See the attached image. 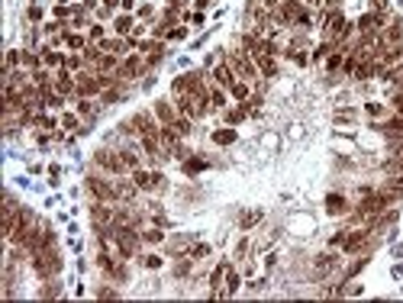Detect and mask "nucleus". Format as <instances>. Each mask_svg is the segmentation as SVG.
Here are the masks:
<instances>
[{
  "label": "nucleus",
  "instance_id": "f257e3e1",
  "mask_svg": "<svg viewBox=\"0 0 403 303\" xmlns=\"http://www.w3.org/2000/svg\"><path fill=\"white\" fill-rule=\"evenodd\" d=\"M226 61L232 65V71H236V77H242V81H255L258 77V65H255V58L249 55L245 49H239V52H229Z\"/></svg>",
  "mask_w": 403,
  "mask_h": 303
},
{
  "label": "nucleus",
  "instance_id": "f03ea898",
  "mask_svg": "<svg viewBox=\"0 0 403 303\" xmlns=\"http://www.w3.org/2000/svg\"><path fill=\"white\" fill-rule=\"evenodd\" d=\"M87 190L94 193L100 204H110V200H116V184H113V181H104V177H87Z\"/></svg>",
  "mask_w": 403,
  "mask_h": 303
},
{
  "label": "nucleus",
  "instance_id": "7ed1b4c3",
  "mask_svg": "<svg viewBox=\"0 0 403 303\" xmlns=\"http://www.w3.org/2000/svg\"><path fill=\"white\" fill-rule=\"evenodd\" d=\"M371 129H377V133H384L387 139H393V142H400V139H403V113L390 116V120H384V123H374Z\"/></svg>",
  "mask_w": 403,
  "mask_h": 303
},
{
  "label": "nucleus",
  "instance_id": "20e7f679",
  "mask_svg": "<svg viewBox=\"0 0 403 303\" xmlns=\"http://www.w3.org/2000/svg\"><path fill=\"white\" fill-rule=\"evenodd\" d=\"M381 29H384V17H381V13H365V17H358V33L361 36H377V33H381Z\"/></svg>",
  "mask_w": 403,
  "mask_h": 303
},
{
  "label": "nucleus",
  "instance_id": "39448f33",
  "mask_svg": "<svg viewBox=\"0 0 403 303\" xmlns=\"http://www.w3.org/2000/svg\"><path fill=\"white\" fill-rule=\"evenodd\" d=\"M365 242H368V229H355V232H348V236H345L342 252L355 255V252H361V248H365Z\"/></svg>",
  "mask_w": 403,
  "mask_h": 303
},
{
  "label": "nucleus",
  "instance_id": "423d86ee",
  "mask_svg": "<svg viewBox=\"0 0 403 303\" xmlns=\"http://www.w3.org/2000/svg\"><path fill=\"white\" fill-rule=\"evenodd\" d=\"M213 81L220 84V87H226V90L232 87V84H236V71H232L229 61H220V65L213 68Z\"/></svg>",
  "mask_w": 403,
  "mask_h": 303
},
{
  "label": "nucleus",
  "instance_id": "0eeeda50",
  "mask_svg": "<svg viewBox=\"0 0 403 303\" xmlns=\"http://www.w3.org/2000/svg\"><path fill=\"white\" fill-rule=\"evenodd\" d=\"M155 116H158L161 126H171V123H174L181 113H177V107H171L168 100H158V104H155Z\"/></svg>",
  "mask_w": 403,
  "mask_h": 303
},
{
  "label": "nucleus",
  "instance_id": "6e6552de",
  "mask_svg": "<svg viewBox=\"0 0 403 303\" xmlns=\"http://www.w3.org/2000/svg\"><path fill=\"white\" fill-rule=\"evenodd\" d=\"M326 210L332 216H342V213H348V200L339 197V193H329V197H326Z\"/></svg>",
  "mask_w": 403,
  "mask_h": 303
},
{
  "label": "nucleus",
  "instance_id": "1a4fd4ad",
  "mask_svg": "<svg viewBox=\"0 0 403 303\" xmlns=\"http://www.w3.org/2000/svg\"><path fill=\"white\" fill-rule=\"evenodd\" d=\"M133 184L139 190H155V174H149V171H133Z\"/></svg>",
  "mask_w": 403,
  "mask_h": 303
},
{
  "label": "nucleus",
  "instance_id": "9d476101",
  "mask_svg": "<svg viewBox=\"0 0 403 303\" xmlns=\"http://www.w3.org/2000/svg\"><path fill=\"white\" fill-rule=\"evenodd\" d=\"M255 65H258V71L265 74V77H274V74H277V61H274V55H258V58H255Z\"/></svg>",
  "mask_w": 403,
  "mask_h": 303
},
{
  "label": "nucleus",
  "instance_id": "9b49d317",
  "mask_svg": "<svg viewBox=\"0 0 403 303\" xmlns=\"http://www.w3.org/2000/svg\"><path fill=\"white\" fill-rule=\"evenodd\" d=\"M239 284H242V277L236 274V271H226V290H216V297H229V293H236L239 290Z\"/></svg>",
  "mask_w": 403,
  "mask_h": 303
},
{
  "label": "nucleus",
  "instance_id": "f8f14e48",
  "mask_svg": "<svg viewBox=\"0 0 403 303\" xmlns=\"http://www.w3.org/2000/svg\"><path fill=\"white\" fill-rule=\"evenodd\" d=\"M171 129H174L181 139H187V136H190V116H177V120L171 123Z\"/></svg>",
  "mask_w": 403,
  "mask_h": 303
},
{
  "label": "nucleus",
  "instance_id": "ddd939ff",
  "mask_svg": "<svg viewBox=\"0 0 403 303\" xmlns=\"http://www.w3.org/2000/svg\"><path fill=\"white\" fill-rule=\"evenodd\" d=\"M223 90H226V87H220V84H216V87H210V107H216V110H223V107H226V94H223Z\"/></svg>",
  "mask_w": 403,
  "mask_h": 303
},
{
  "label": "nucleus",
  "instance_id": "4468645a",
  "mask_svg": "<svg viewBox=\"0 0 403 303\" xmlns=\"http://www.w3.org/2000/svg\"><path fill=\"white\" fill-rule=\"evenodd\" d=\"M213 142H216V145H229V142H236V129H216V133H213Z\"/></svg>",
  "mask_w": 403,
  "mask_h": 303
},
{
  "label": "nucleus",
  "instance_id": "2eb2a0df",
  "mask_svg": "<svg viewBox=\"0 0 403 303\" xmlns=\"http://www.w3.org/2000/svg\"><path fill=\"white\" fill-rule=\"evenodd\" d=\"M42 61H45V65H49V68H58V65H65V58H61L58 52H52L49 45H45V49H42Z\"/></svg>",
  "mask_w": 403,
  "mask_h": 303
},
{
  "label": "nucleus",
  "instance_id": "dca6fc26",
  "mask_svg": "<svg viewBox=\"0 0 403 303\" xmlns=\"http://www.w3.org/2000/svg\"><path fill=\"white\" fill-rule=\"evenodd\" d=\"M120 158H123V165H126L129 171H136V168H139V155H136L133 149H123V152H120Z\"/></svg>",
  "mask_w": 403,
  "mask_h": 303
},
{
  "label": "nucleus",
  "instance_id": "f3484780",
  "mask_svg": "<svg viewBox=\"0 0 403 303\" xmlns=\"http://www.w3.org/2000/svg\"><path fill=\"white\" fill-rule=\"evenodd\" d=\"M229 94L236 97V100H249V84H245V81H236V84L229 87Z\"/></svg>",
  "mask_w": 403,
  "mask_h": 303
},
{
  "label": "nucleus",
  "instance_id": "a211bd4d",
  "mask_svg": "<svg viewBox=\"0 0 403 303\" xmlns=\"http://www.w3.org/2000/svg\"><path fill=\"white\" fill-rule=\"evenodd\" d=\"M258 220H261V210H252V213H245L242 220H239V226H242V229H252Z\"/></svg>",
  "mask_w": 403,
  "mask_h": 303
},
{
  "label": "nucleus",
  "instance_id": "6ab92c4d",
  "mask_svg": "<svg viewBox=\"0 0 403 303\" xmlns=\"http://www.w3.org/2000/svg\"><path fill=\"white\" fill-rule=\"evenodd\" d=\"M84 61H87L84 55H68V58H65V68H68V71H81Z\"/></svg>",
  "mask_w": 403,
  "mask_h": 303
},
{
  "label": "nucleus",
  "instance_id": "aec40b11",
  "mask_svg": "<svg viewBox=\"0 0 403 303\" xmlns=\"http://www.w3.org/2000/svg\"><path fill=\"white\" fill-rule=\"evenodd\" d=\"M65 42H68V49H87V39H84V36H77V33L65 36Z\"/></svg>",
  "mask_w": 403,
  "mask_h": 303
},
{
  "label": "nucleus",
  "instance_id": "412c9836",
  "mask_svg": "<svg viewBox=\"0 0 403 303\" xmlns=\"http://www.w3.org/2000/svg\"><path fill=\"white\" fill-rule=\"evenodd\" d=\"M77 113H81V116H87V120H90V116L97 113V107L90 104V100H84V97H81V100H77Z\"/></svg>",
  "mask_w": 403,
  "mask_h": 303
},
{
  "label": "nucleus",
  "instance_id": "4be33fe9",
  "mask_svg": "<svg viewBox=\"0 0 403 303\" xmlns=\"http://www.w3.org/2000/svg\"><path fill=\"white\" fill-rule=\"evenodd\" d=\"M332 265H336V255H320V258H316V271H320V274L329 271Z\"/></svg>",
  "mask_w": 403,
  "mask_h": 303
},
{
  "label": "nucleus",
  "instance_id": "5701e85b",
  "mask_svg": "<svg viewBox=\"0 0 403 303\" xmlns=\"http://www.w3.org/2000/svg\"><path fill=\"white\" fill-rule=\"evenodd\" d=\"M204 168H207L204 158H184V171H190V174L193 171H204Z\"/></svg>",
  "mask_w": 403,
  "mask_h": 303
},
{
  "label": "nucleus",
  "instance_id": "b1692460",
  "mask_svg": "<svg viewBox=\"0 0 403 303\" xmlns=\"http://www.w3.org/2000/svg\"><path fill=\"white\" fill-rule=\"evenodd\" d=\"M116 33H120V36L133 33V17H120V20H116Z\"/></svg>",
  "mask_w": 403,
  "mask_h": 303
},
{
  "label": "nucleus",
  "instance_id": "393cba45",
  "mask_svg": "<svg viewBox=\"0 0 403 303\" xmlns=\"http://www.w3.org/2000/svg\"><path fill=\"white\" fill-rule=\"evenodd\" d=\"M390 107H393V113H403V87H393V97H390Z\"/></svg>",
  "mask_w": 403,
  "mask_h": 303
},
{
  "label": "nucleus",
  "instance_id": "a878e982",
  "mask_svg": "<svg viewBox=\"0 0 403 303\" xmlns=\"http://www.w3.org/2000/svg\"><path fill=\"white\" fill-rule=\"evenodd\" d=\"M326 68H329V71L342 68V49H339V45H336V55H329V58H326Z\"/></svg>",
  "mask_w": 403,
  "mask_h": 303
},
{
  "label": "nucleus",
  "instance_id": "bb28decb",
  "mask_svg": "<svg viewBox=\"0 0 403 303\" xmlns=\"http://www.w3.org/2000/svg\"><path fill=\"white\" fill-rule=\"evenodd\" d=\"M226 271H229V265H226V261H223V265H220V268H216L213 274H210V284H213V287H220V281H223V277H226Z\"/></svg>",
  "mask_w": 403,
  "mask_h": 303
},
{
  "label": "nucleus",
  "instance_id": "cd10ccee",
  "mask_svg": "<svg viewBox=\"0 0 403 303\" xmlns=\"http://www.w3.org/2000/svg\"><path fill=\"white\" fill-rule=\"evenodd\" d=\"M61 126H65V129H74V133H77V129H81V123H77V116L68 113V116H61Z\"/></svg>",
  "mask_w": 403,
  "mask_h": 303
},
{
  "label": "nucleus",
  "instance_id": "c85d7f7f",
  "mask_svg": "<svg viewBox=\"0 0 403 303\" xmlns=\"http://www.w3.org/2000/svg\"><path fill=\"white\" fill-rule=\"evenodd\" d=\"M207 255H210V245H193V252H190V258H207Z\"/></svg>",
  "mask_w": 403,
  "mask_h": 303
},
{
  "label": "nucleus",
  "instance_id": "c756f323",
  "mask_svg": "<svg viewBox=\"0 0 403 303\" xmlns=\"http://www.w3.org/2000/svg\"><path fill=\"white\" fill-rule=\"evenodd\" d=\"M242 116H245V107H239V110H229V113H226V123L232 126V123H239Z\"/></svg>",
  "mask_w": 403,
  "mask_h": 303
},
{
  "label": "nucleus",
  "instance_id": "7c9ffc66",
  "mask_svg": "<svg viewBox=\"0 0 403 303\" xmlns=\"http://www.w3.org/2000/svg\"><path fill=\"white\" fill-rule=\"evenodd\" d=\"M161 236H165V232H158V229H145V232H142L145 242H161Z\"/></svg>",
  "mask_w": 403,
  "mask_h": 303
},
{
  "label": "nucleus",
  "instance_id": "2f4dec72",
  "mask_svg": "<svg viewBox=\"0 0 403 303\" xmlns=\"http://www.w3.org/2000/svg\"><path fill=\"white\" fill-rule=\"evenodd\" d=\"M20 61H23V68H36V65H39V58H36V55H29V52H23V58H20Z\"/></svg>",
  "mask_w": 403,
  "mask_h": 303
},
{
  "label": "nucleus",
  "instance_id": "473e14b6",
  "mask_svg": "<svg viewBox=\"0 0 403 303\" xmlns=\"http://www.w3.org/2000/svg\"><path fill=\"white\" fill-rule=\"evenodd\" d=\"M336 120H339V123H352V120H355V110H339Z\"/></svg>",
  "mask_w": 403,
  "mask_h": 303
},
{
  "label": "nucleus",
  "instance_id": "72a5a7b5",
  "mask_svg": "<svg viewBox=\"0 0 403 303\" xmlns=\"http://www.w3.org/2000/svg\"><path fill=\"white\" fill-rule=\"evenodd\" d=\"M145 268H161V258L158 255H145Z\"/></svg>",
  "mask_w": 403,
  "mask_h": 303
},
{
  "label": "nucleus",
  "instance_id": "f704fd0d",
  "mask_svg": "<svg viewBox=\"0 0 403 303\" xmlns=\"http://www.w3.org/2000/svg\"><path fill=\"white\" fill-rule=\"evenodd\" d=\"M365 110H368L371 116H381V113H384V107H381V104H368V107H365Z\"/></svg>",
  "mask_w": 403,
  "mask_h": 303
},
{
  "label": "nucleus",
  "instance_id": "c9c22d12",
  "mask_svg": "<svg viewBox=\"0 0 403 303\" xmlns=\"http://www.w3.org/2000/svg\"><path fill=\"white\" fill-rule=\"evenodd\" d=\"M100 36H104V29H100V26H90V39H94V42H100Z\"/></svg>",
  "mask_w": 403,
  "mask_h": 303
},
{
  "label": "nucleus",
  "instance_id": "e433bc0d",
  "mask_svg": "<svg viewBox=\"0 0 403 303\" xmlns=\"http://www.w3.org/2000/svg\"><path fill=\"white\" fill-rule=\"evenodd\" d=\"M116 97H120V94H116V90H107V94H104V97H100V100H104V104H113V100H116Z\"/></svg>",
  "mask_w": 403,
  "mask_h": 303
},
{
  "label": "nucleus",
  "instance_id": "4c0bfd02",
  "mask_svg": "<svg viewBox=\"0 0 403 303\" xmlns=\"http://www.w3.org/2000/svg\"><path fill=\"white\" fill-rule=\"evenodd\" d=\"M116 4V0H104V7H113Z\"/></svg>",
  "mask_w": 403,
  "mask_h": 303
}]
</instances>
